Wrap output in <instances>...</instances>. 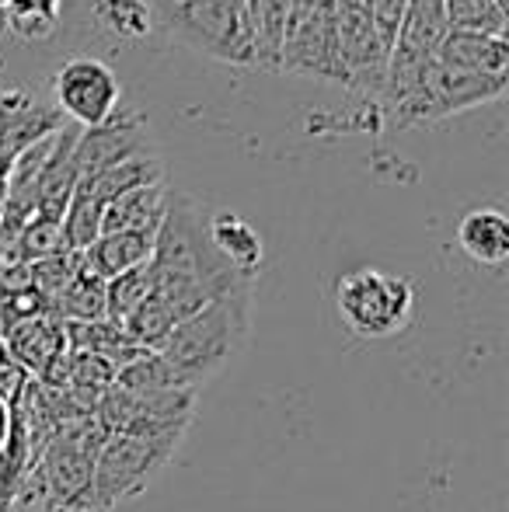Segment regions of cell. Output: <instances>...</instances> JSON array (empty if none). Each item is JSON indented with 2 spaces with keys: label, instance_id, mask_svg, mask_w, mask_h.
Masks as SVG:
<instances>
[{
  "label": "cell",
  "instance_id": "obj_1",
  "mask_svg": "<svg viewBox=\"0 0 509 512\" xmlns=\"http://www.w3.org/2000/svg\"><path fill=\"white\" fill-rule=\"evenodd\" d=\"M252 297L255 283L234 286L175 324L171 335L157 345V356L164 359L178 387L199 391V384L227 370V363L245 349L252 331Z\"/></svg>",
  "mask_w": 509,
  "mask_h": 512
},
{
  "label": "cell",
  "instance_id": "obj_2",
  "mask_svg": "<svg viewBox=\"0 0 509 512\" xmlns=\"http://www.w3.org/2000/svg\"><path fill=\"white\" fill-rule=\"evenodd\" d=\"M182 439H143L126 432H109L98 450L95 478H91L88 509L112 512L129 499H140L157 481V474L171 464Z\"/></svg>",
  "mask_w": 509,
  "mask_h": 512
},
{
  "label": "cell",
  "instance_id": "obj_3",
  "mask_svg": "<svg viewBox=\"0 0 509 512\" xmlns=\"http://www.w3.org/2000/svg\"><path fill=\"white\" fill-rule=\"evenodd\" d=\"M335 307L353 335L381 342L408 328L415 314V290L408 279L381 269L346 272L335 286Z\"/></svg>",
  "mask_w": 509,
  "mask_h": 512
},
{
  "label": "cell",
  "instance_id": "obj_4",
  "mask_svg": "<svg viewBox=\"0 0 509 512\" xmlns=\"http://www.w3.org/2000/svg\"><path fill=\"white\" fill-rule=\"evenodd\" d=\"M109 432L98 425L95 415L74 418L60 425L39 453V478L46 485L49 506L56 512L88 509L95 460Z\"/></svg>",
  "mask_w": 509,
  "mask_h": 512
},
{
  "label": "cell",
  "instance_id": "obj_5",
  "mask_svg": "<svg viewBox=\"0 0 509 512\" xmlns=\"http://www.w3.org/2000/svg\"><path fill=\"white\" fill-rule=\"evenodd\" d=\"M506 95V77L475 74V70L447 67V63H429L419 91L394 112L391 126H412V122H433L447 119L454 112L475 105L499 102Z\"/></svg>",
  "mask_w": 509,
  "mask_h": 512
},
{
  "label": "cell",
  "instance_id": "obj_6",
  "mask_svg": "<svg viewBox=\"0 0 509 512\" xmlns=\"http://www.w3.org/2000/svg\"><path fill=\"white\" fill-rule=\"evenodd\" d=\"M53 98L67 119H74L81 129H95L119 112L123 84L109 63L95 60V56H74L56 70Z\"/></svg>",
  "mask_w": 509,
  "mask_h": 512
},
{
  "label": "cell",
  "instance_id": "obj_7",
  "mask_svg": "<svg viewBox=\"0 0 509 512\" xmlns=\"http://www.w3.org/2000/svg\"><path fill=\"white\" fill-rule=\"evenodd\" d=\"M335 4H293V18L286 28L283 49H279L276 70L304 77H332L346 81L335 42Z\"/></svg>",
  "mask_w": 509,
  "mask_h": 512
},
{
  "label": "cell",
  "instance_id": "obj_8",
  "mask_svg": "<svg viewBox=\"0 0 509 512\" xmlns=\"http://www.w3.org/2000/svg\"><path fill=\"white\" fill-rule=\"evenodd\" d=\"M147 122L136 112H116L105 126L84 129L74 136V168L77 178H88L102 168L126 161V157L147 150Z\"/></svg>",
  "mask_w": 509,
  "mask_h": 512
},
{
  "label": "cell",
  "instance_id": "obj_9",
  "mask_svg": "<svg viewBox=\"0 0 509 512\" xmlns=\"http://www.w3.org/2000/svg\"><path fill=\"white\" fill-rule=\"evenodd\" d=\"M168 182L140 185L102 209V234H157L168 209ZM98 234V237H102Z\"/></svg>",
  "mask_w": 509,
  "mask_h": 512
},
{
  "label": "cell",
  "instance_id": "obj_10",
  "mask_svg": "<svg viewBox=\"0 0 509 512\" xmlns=\"http://www.w3.org/2000/svg\"><path fill=\"white\" fill-rule=\"evenodd\" d=\"M206 234L210 244L238 276L255 279L262 269V237L248 220H241L238 213H213L206 216Z\"/></svg>",
  "mask_w": 509,
  "mask_h": 512
},
{
  "label": "cell",
  "instance_id": "obj_11",
  "mask_svg": "<svg viewBox=\"0 0 509 512\" xmlns=\"http://www.w3.org/2000/svg\"><path fill=\"white\" fill-rule=\"evenodd\" d=\"M154 182H164V164L150 147L133 157H126V161L112 164V168H102L88 178H77V185H81V189L88 192L102 209L109 206L112 199L123 196V192L140 189V185H154Z\"/></svg>",
  "mask_w": 509,
  "mask_h": 512
},
{
  "label": "cell",
  "instance_id": "obj_12",
  "mask_svg": "<svg viewBox=\"0 0 509 512\" xmlns=\"http://www.w3.org/2000/svg\"><path fill=\"white\" fill-rule=\"evenodd\" d=\"M150 255H154V234H102L88 251H81V262L91 276L112 283L147 265Z\"/></svg>",
  "mask_w": 509,
  "mask_h": 512
},
{
  "label": "cell",
  "instance_id": "obj_13",
  "mask_svg": "<svg viewBox=\"0 0 509 512\" xmlns=\"http://www.w3.org/2000/svg\"><path fill=\"white\" fill-rule=\"evenodd\" d=\"M433 60L436 63H447V67L475 70V74L506 77L509 46H506V39H496V35L447 32V35H443L440 46H436Z\"/></svg>",
  "mask_w": 509,
  "mask_h": 512
},
{
  "label": "cell",
  "instance_id": "obj_14",
  "mask_svg": "<svg viewBox=\"0 0 509 512\" xmlns=\"http://www.w3.org/2000/svg\"><path fill=\"white\" fill-rule=\"evenodd\" d=\"M457 244L478 265H503L509 258V220L503 209H471L457 223Z\"/></svg>",
  "mask_w": 509,
  "mask_h": 512
},
{
  "label": "cell",
  "instance_id": "obj_15",
  "mask_svg": "<svg viewBox=\"0 0 509 512\" xmlns=\"http://www.w3.org/2000/svg\"><path fill=\"white\" fill-rule=\"evenodd\" d=\"M49 307H53V317H60L63 324L105 321V283L98 276H91L81 262L74 272V279L63 286L60 297H56Z\"/></svg>",
  "mask_w": 509,
  "mask_h": 512
},
{
  "label": "cell",
  "instance_id": "obj_16",
  "mask_svg": "<svg viewBox=\"0 0 509 512\" xmlns=\"http://www.w3.org/2000/svg\"><path fill=\"white\" fill-rule=\"evenodd\" d=\"M63 0H11L4 28L21 42H46L60 28Z\"/></svg>",
  "mask_w": 509,
  "mask_h": 512
},
{
  "label": "cell",
  "instance_id": "obj_17",
  "mask_svg": "<svg viewBox=\"0 0 509 512\" xmlns=\"http://www.w3.org/2000/svg\"><path fill=\"white\" fill-rule=\"evenodd\" d=\"M91 18L116 39H143L154 28V7L147 0H91Z\"/></svg>",
  "mask_w": 509,
  "mask_h": 512
},
{
  "label": "cell",
  "instance_id": "obj_18",
  "mask_svg": "<svg viewBox=\"0 0 509 512\" xmlns=\"http://www.w3.org/2000/svg\"><path fill=\"white\" fill-rule=\"evenodd\" d=\"M450 32H475V35H496L506 39V21L509 11L496 0H443Z\"/></svg>",
  "mask_w": 509,
  "mask_h": 512
},
{
  "label": "cell",
  "instance_id": "obj_19",
  "mask_svg": "<svg viewBox=\"0 0 509 512\" xmlns=\"http://www.w3.org/2000/svg\"><path fill=\"white\" fill-rule=\"evenodd\" d=\"M405 11H408V0H367L370 25H374V35L387 56H391L394 39H398V32H401Z\"/></svg>",
  "mask_w": 509,
  "mask_h": 512
},
{
  "label": "cell",
  "instance_id": "obj_20",
  "mask_svg": "<svg viewBox=\"0 0 509 512\" xmlns=\"http://www.w3.org/2000/svg\"><path fill=\"white\" fill-rule=\"evenodd\" d=\"M28 384H32V373L18 359L7 356V349L0 345V401H7L14 408L21 401V394L28 391Z\"/></svg>",
  "mask_w": 509,
  "mask_h": 512
},
{
  "label": "cell",
  "instance_id": "obj_21",
  "mask_svg": "<svg viewBox=\"0 0 509 512\" xmlns=\"http://www.w3.org/2000/svg\"><path fill=\"white\" fill-rule=\"evenodd\" d=\"M11 432H14V408L7 405V401H0V450L7 446Z\"/></svg>",
  "mask_w": 509,
  "mask_h": 512
},
{
  "label": "cell",
  "instance_id": "obj_22",
  "mask_svg": "<svg viewBox=\"0 0 509 512\" xmlns=\"http://www.w3.org/2000/svg\"><path fill=\"white\" fill-rule=\"evenodd\" d=\"M154 4L161 7V14H168L171 7H178V4H182V0H154Z\"/></svg>",
  "mask_w": 509,
  "mask_h": 512
},
{
  "label": "cell",
  "instance_id": "obj_23",
  "mask_svg": "<svg viewBox=\"0 0 509 512\" xmlns=\"http://www.w3.org/2000/svg\"><path fill=\"white\" fill-rule=\"evenodd\" d=\"M7 4H11V0H0V25H4V14H7Z\"/></svg>",
  "mask_w": 509,
  "mask_h": 512
}]
</instances>
